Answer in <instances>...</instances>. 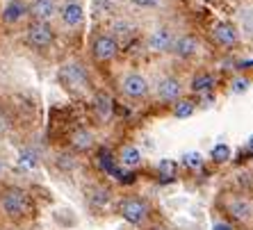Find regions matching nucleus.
<instances>
[{
    "label": "nucleus",
    "mask_w": 253,
    "mask_h": 230,
    "mask_svg": "<svg viewBox=\"0 0 253 230\" xmlns=\"http://www.w3.org/2000/svg\"><path fill=\"white\" fill-rule=\"evenodd\" d=\"M0 205H2V212L9 214V217H21L28 210V194L18 187H9L2 192Z\"/></svg>",
    "instance_id": "f257e3e1"
},
{
    "label": "nucleus",
    "mask_w": 253,
    "mask_h": 230,
    "mask_svg": "<svg viewBox=\"0 0 253 230\" xmlns=\"http://www.w3.org/2000/svg\"><path fill=\"white\" fill-rule=\"evenodd\" d=\"M119 212H121V217H124L128 224H141V221L148 217V205H146V201H141L137 196H130V198H126V201L121 203Z\"/></svg>",
    "instance_id": "f03ea898"
},
{
    "label": "nucleus",
    "mask_w": 253,
    "mask_h": 230,
    "mask_svg": "<svg viewBox=\"0 0 253 230\" xmlns=\"http://www.w3.org/2000/svg\"><path fill=\"white\" fill-rule=\"evenodd\" d=\"M59 82L66 89H80L87 84V71L80 64H64L59 69Z\"/></svg>",
    "instance_id": "7ed1b4c3"
},
{
    "label": "nucleus",
    "mask_w": 253,
    "mask_h": 230,
    "mask_svg": "<svg viewBox=\"0 0 253 230\" xmlns=\"http://www.w3.org/2000/svg\"><path fill=\"white\" fill-rule=\"evenodd\" d=\"M28 41L37 48H46L48 43L53 41V30L48 23H42V21H37L28 28Z\"/></svg>",
    "instance_id": "20e7f679"
},
{
    "label": "nucleus",
    "mask_w": 253,
    "mask_h": 230,
    "mask_svg": "<svg viewBox=\"0 0 253 230\" xmlns=\"http://www.w3.org/2000/svg\"><path fill=\"white\" fill-rule=\"evenodd\" d=\"M121 89H124V94L130 96V98H141L148 91V82H146V77L139 76V73H130V76H126Z\"/></svg>",
    "instance_id": "39448f33"
},
{
    "label": "nucleus",
    "mask_w": 253,
    "mask_h": 230,
    "mask_svg": "<svg viewBox=\"0 0 253 230\" xmlns=\"http://www.w3.org/2000/svg\"><path fill=\"white\" fill-rule=\"evenodd\" d=\"M117 50H119L117 41H114L112 37H107V35L98 37V39L94 41V57L100 59V62H107V59H112L114 55H117Z\"/></svg>",
    "instance_id": "423d86ee"
},
{
    "label": "nucleus",
    "mask_w": 253,
    "mask_h": 230,
    "mask_svg": "<svg viewBox=\"0 0 253 230\" xmlns=\"http://www.w3.org/2000/svg\"><path fill=\"white\" fill-rule=\"evenodd\" d=\"M171 43H173V35H171L169 28H158L153 35L148 37V48L153 53H165V50L171 48Z\"/></svg>",
    "instance_id": "0eeeda50"
},
{
    "label": "nucleus",
    "mask_w": 253,
    "mask_h": 230,
    "mask_svg": "<svg viewBox=\"0 0 253 230\" xmlns=\"http://www.w3.org/2000/svg\"><path fill=\"white\" fill-rule=\"evenodd\" d=\"M30 14H32L37 21L46 23L48 18L55 16V0H35V2L30 5Z\"/></svg>",
    "instance_id": "6e6552de"
},
{
    "label": "nucleus",
    "mask_w": 253,
    "mask_h": 230,
    "mask_svg": "<svg viewBox=\"0 0 253 230\" xmlns=\"http://www.w3.org/2000/svg\"><path fill=\"white\" fill-rule=\"evenodd\" d=\"M83 18H84V12L78 2H66V5L62 7V21H64V25H69V28L80 25Z\"/></svg>",
    "instance_id": "1a4fd4ad"
},
{
    "label": "nucleus",
    "mask_w": 253,
    "mask_h": 230,
    "mask_svg": "<svg viewBox=\"0 0 253 230\" xmlns=\"http://www.w3.org/2000/svg\"><path fill=\"white\" fill-rule=\"evenodd\" d=\"M180 91H183V87H180V82L173 80V77H165V80L158 84V94L162 101H178Z\"/></svg>",
    "instance_id": "9d476101"
},
{
    "label": "nucleus",
    "mask_w": 253,
    "mask_h": 230,
    "mask_svg": "<svg viewBox=\"0 0 253 230\" xmlns=\"http://www.w3.org/2000/svg\"><path fill=\"white\" fill-rule=\"evenodd\" d=\"M214 37H217L219 43H224V46H233L237 41V30L233 23H219L214 28Z\"/></svg>",
    "instance_id": "9b49d317"
},
{
    "label": "nucleus",
    "mask_w": 253,
    "mask_h": 230,
    "mask_svg": "<svg viewBox=\"0 0 253 230\" xmlns=\"http://www.w3.org/2000/svg\"><path fill=\"white\" fill-rule=\"evenodd\" d=\"M228 212L233 214L235 219H240V221H244V219L251 217V203L244 201V198H233V201L228 203Z\"/></svg>",
    "instance_id": "f8f14e48"
},
{
    "label": "nucleus",
    "mask_w": 253,
    "mask_h": 230,
    "mask_svg": "<svg viewBox=\"0 0 253 230\" xmlns=\"http://www.w3.org/2000/svg\"><path fill=\"white\" fill-rule=\"evenodd\" d=\"M196 48H199V43H196L194 37H180L176 46H173V50H176L178 57H192L196 53Z\"/></svg>",
    "instance_id": "ddd939ff"
},
{
    "label": "nucleus",
    "mask_w": 253,
    "mask_h": 230,
    "mask_svg": "<svg viewBox=\"0 0 253 230\" xmlns=\"http://www.w3.org/2000/svg\"><path fill=\"white\" fill-rule=\"evenodd\" d=\"M23 14H25V5L23 2H18V0H14V2H9V5L5 7V12H2V21H5V23H16Z\"/></svg>",
    "instance_id": "4468645a"
},
{
    "label": "nucleus",
    "mask_w": 253,
    "mask_h": 230,
    "mask_svg": "<svg viewBox=\"0 0 253 230\" xmlns=\"http://www.w3.org/2000/svg\"><path fill=\"white\" fill-rule=\"evenodd\" d=\"M141 162V153L137 146H124V151H121V164L124 166H137Z\"/></svg>",
    "instance_id": "2eb2a0df"
},
{
    "label": "nucleus",
    "mask_w": 253,
    "mask_h": 230,
    "mask_svg": "<svg viewBox=\"0 0 253 230\" xmlns=\"http://www.w3.org/2000/svg\"><path fill=\"white\" fill-rule=\"evenodd\" d=\"M94 103H96V112H98V116H103V118L110 116V112H112V98H110L105 91H98Z\"/></svg>",
    "instance_id": "dca6fc26"
},
{
    "label": "nucleus",
    "mask_w": 253,
    "mask_h": 230,
    "mask_svg": "<svg viewBox=\"0 0 253 230\" xmlns=\"http://www.w3.org/2000/svg\"><path fill=\"white\" fill-rule=\"evenodd\" d=\"M71 142H73V146H76L78 151H87V148H91V144H94V135H91L89 130H78Z\"/></svg>",
    "instance_id": "f3484780"
},
{
    "label": "nucleus",
    "mask_w": 253,
    "mask_h": 230,
    "mask_svg": "<svg viewBox=\"0 0 253 230\" xmlns=\"http://www.w3.org/2000/svg\"><path fill=\"white\" fill-rule=\"evenodd\" d=\"M212 82H214V80H212L210 73H201V76L194 77V82H192V89H194V91H199V94H203V91H208V89L212 87Z\"/></svg>",
    "instance_id": "a211bd4d"
},
{
    "label": "nucleus",
    "mask_w": 253,
    "mask_h": 230,
    "mask_svg": "<svg viewBox=\"0 0 253 230\" xmlns=\"http://www.w3.org/2000/svg\"><path fill=\"white\" fill-rule=\"evenodd\" d=\"M158 171H160L162 180H171V178L176 176V162H173V159H162L158 164Z\"/></svg>",
    "instance_id": "6ab92c4d"
},
{
    "label": "nucleus",
    "mask_w": 253,
    "mask_h": 230,
    "mask_svg": "<svg viewBox=\"0 0 253 230\" xmlns=\"http://www.w3.org/2000/svg\"><path fill=\"white\" fill-rule=\"evenodd\" d=\"M192 112H194V103L192 101H178V105L173 107V114H176L178 118L192 116Z\"/></svg>",
    "instance_id": "aec40b11"
},
{
    "label": "nucleus",
    "mask_w": 253,
    "mask_h": 230,
    "mask_svg": "<svg viewBox=\"0 0 253 230\" xmlns=\"http://www.w3.org/2000/svg\"><path fill=\"white\" fill-rule=\"evenodd\" d=\"M117 5V0H94V14H110Z\"/></svg>",
    "instance_id": "412c9836"
},
{
    "label": "nucleus",
    "mask_w": 253,
    "mask_h": 230,
    "mask_svg": "<svg viewBox=\"0 0 253 230\" xmlns=\"http://www.w3.org/2000/svg\"><path fill=\"white\" fill-rule=\"evenodd\" d=\"M183 164L189 166V169H199V166L203 164V155L194 153V151H192V153H185L183 155Z\"/></svg>",
    "instance_id": "4be33fe9"
},
{
    "label": "nucleus",
    "mask_w": 253,
    "mask_h": 230,
    "mask_svg": "<svg viewBox=\"0 0 253 230\" xmlns=\"http://www.w3.org/2000/svg\"><path fill=\"white\" fill-rule=\"evenodd\" d=\"M230 157V148L226 144H217V146L212 148V159L214 162H226Z\"/></svg>",
    "instance_id": "5701e85b"
},
{
    "label": "nucleus",
    "mask_w": 253,
    "mask_h": 230,
    "mask_svg": "<svg viewBox=\"0 0 253 230\" xmlns=\"http://www.w3.org/2000/svg\"><path fill=\"white\" fill-rule=\"evenodd\" d=\"M114 32L121 37H128L130 32H135V28H132L128 21H117V23H114Z\"/></svg>",
    "instance_id": "b1692460"
},
{
    "label": "nucleus",
    "mask_w": 253,
    "mask_h": 230,
    "mask_svg": "<svg viewBox=\"0 0 253 230\" xmlns=\"http://www.w3.org/2000/svg\"><path fill=\"white\" fill-rule=\"evenodd\" d=\"M247 89H249L247 77H235V80H233V94H244Z\"/></svg>",
    "instance_id": "393cba45"
},
{
    "label": "nucleus",
    "mask_w": 253,
    "mask_h": 230,
    "mask_svg": "<svg viewBox=\"0 0 253 230\" xmlns=\"http://www.w3.org/2000/svg\"><path fill=\"white\" fill-rule=\"evenodd\" d=\"M91 201L98 203V205H103V203L110 201V194H107L105 189H96V194H94V198H91Z\"/></svg>",
    "instance_id": "a878e982"
},
{
    "label": "nucleus",
    "mask_w": 253,
    "mask_h": 230,
    "mask_svg": "<svg viewBox=\"0 0 253 230\" xmlns=\"http://www.w3.org/2000/svg\"><path fill=\"white\" fill-rule=\"evenodd\" d=\"M132 5H137V7H155L160 2V0H130Z\"/></svg>",
    "instance_id": "bb28decb"
},
{
    "label": "nucleus",
    "mask_w": 253,
    "mask_h": 230,
    "mask_svg": "<svg viewBox=\"0 0 253 230\" xmlns=\"http://www.w3.org/2000/svg\"><path fill=\"white\" fill-rule=\"evenodd\" d=\"M21 164L35 166V155H32V153H23V155H21Z\"/></svg>",
    "instance_id": "cd10ccee"
},
{
    "label": "nucleus",
    "mask_w": 253,
    "mask_h": 230,
    "mask_svg": "<svg viewBox=\"0 0 253 230\" xmlns=\"http://www.w3.org/2000/svg\"><path fill=\"white\" fill-rule=\"evenodd\" d=\"M212 230H233V228H230V224H214Z\"/></svg>",
    "instance_id": "c85d7f7f"
},
{
    "label": "nucleus",
    "mask_w": 253,
    "mask_h": 230,
    "mask_svg": "<svg viewBox=\"0 0 253 230\" xmlns=\"http://www.w3.org/2000/svg\"><path fill=\"white\" fill-rule=\"evenodd\" d=\"M249 153L253 155V139H251V142H249Z\"/></svg>",
    "instance_id": "c756f323"
},
{
    "label": "nucleus",
    "mask_w": 253,
    "mask_h": 230,
    "mask_svg": "<svg viewBox=\"0 0 253 230\" xmlns=\"http://www.w3.org/2000/svg\"><path fill=\"white\" fill-rule=\"evenodd\" d=\"M2 171H5V164H2V159H0V176H2Z\"/></svg>",
    "instance_id": "7c9ffc66"
}]
</instances>
